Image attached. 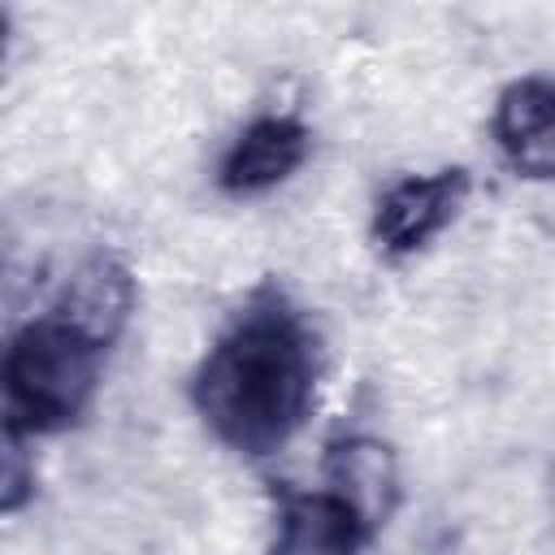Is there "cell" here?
Wrapping results in <instances>:
<instances>
[{
	"instance_id": "obj_1",
	"label": "cell",
	"mask_w": 555,
	"mask_h": 555,
	"mask_svg": "<svg viewBox=\"0 0 555 555\" xmlns=\"http://www.w3.org/2000/svg\"><path fill=\"white\" fill-rule=\"evenodd\" d=\"M317 395V334L273 286L256 291L212 338L195 369L191 403L204 425L243 455L282 451Z\"/></svg>"
},
{
	"instance_id": "obj_2",
	"label": "cell",
	"mask_w": 555,
	"mask_h": 555,
	"mask_svg": "<svg viewBox=\"0 0 555 555\" xmlns=\"http://www.w3.org/2000/svg\"><path fill=\"white\" fill-rule=\"evenodd\" d=\"M104 343L56 312L26 321L4 351V429L56 434L69 429L100 390Z\"/></svg>"
},
{
	"instance_id": "obj_3",
	"label": "cell",
	"mask_w": 555,
	"mask_h": 555,
	"mask_svg": "<svg viewBox=\"0 0 555 555\" xmlns=\"http://www.w3.org/2000/svg\"><path fill=\"white\" fill-rule=\"evenodd\" d=\"M473 191L468 169H438L425 178H399L373 212V243L386 256H412L421 247H429L464 208Z\"/></svg>"
},
{
	"instance_id": "obj_4",
	"label": "cell",
	"mask_w": 555,
	"mask_h": 555,
	"mask_svg": "<svg viewBox=\"0 0 555 555\" xmlns=\"http://www.w3.org/2000/svg\"><path fill=\"white\" fill-rule=\"evenodd\" d=\"M308 147L312 134L299 117L264 113L234 134V143L217 165V182L225 195H264L308 160Z\"/></svg>"
},
{
	"instance_id": "obj_5",
	"label": "cell",
	"mask_w": 555,
	"mask_h": 555,
	"mask_svg": "<svg viewBox=\"0 0 555 555\" xmlns=\"http://www.w3.org/2000/svg\"><path fill=\"white\" fill-rule=\"evenodd\" d=\"M494 147L525 178H555V78H516L490 117Z\"/></svg>"
},
{
	"instance_id": "obj_6",
	"label": "cell",
	"mask_w": 555,
	"mask_h": 555,
	"mask_svg": "<svg viewBox=\"0 0 555 555\" xmlns=\"http://www.w3.org/2000/svg\"><path fill=\"white\" fill-rule=\"evenodd\" d=\"M325 490H334L373 533L390 520L399 503V464L395 451L373 434H347L330 442Z\"/></svg>"
},
{
	"instance_id": "obj_7",
	"label": "cell",
	"mask_w": 555,
	"mask_h": 555,
	"mask_svg": "<svg viewBox=\"0 0 555 555\" xmlns=\"http://www.w3.org/2000/svg\"><path fill=\"white\" fill-rule=\"evenodd\" d=\"M373 529L334 490L282 494L269 555H360Z\"/></svg>"
},
{
	"instance_id": "obj_8",
	"label": "cell",
	"mask_w": 555,
	"mask_h": 555,
	"mask_svg": "<svg viewBox=\"0 0 555 555\" xmlns=\"http://www.w3.org/2000/svg\"><path fill=\"white\" fill-rule=\"evenodd\" d=\"M52 312L65 317L69 325H78L82 334H91L95 343L113 347V338L126 330V321L134 312V278L117 256L100 251L74 269L61 299L52 304Z\"/></svg>"
},
{
	"instance_id": "obj_9",
	"label": "cell",
	"mask_w": 555,
	"mask_h": 555,
	"mask_svg": "<svg viewBox=\"0 0 555 555\" xmlns=\"http://www.w3.org/2000/svg\"><path fill=\"white\" fill-rule=\"evenodd\" d=\"M35 486V468L26 464V434L4 429V468H0V507L17 512L30 499Z\"/></svg>"
}]
</instances>
